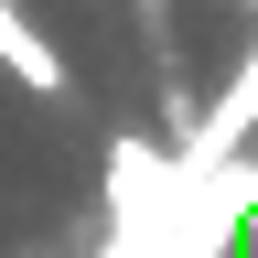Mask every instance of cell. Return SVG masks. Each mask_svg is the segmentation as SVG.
Instances as JSON below:
<instances>
[{
  "label": "cell",
  "instance_id": "1",
  "mask_svg": "<svg viewBox=\"0 0 258 258\" xmlns=\"http://www.w3.org/2000/svg\"><path fill=\"white\" fill-rule=\"evenodd\" d=\"M247 129H258V43H247V64H237V76H226L205 108H194L183 161H194V172H215V161H237V151H247Z\"/></svg>",
  "mask_w": 258,
  "mask_h": 258
},
{
  "label": "cell",
  "instance_id": "2",
  "mask_svg": "<svg viewBox=\"0 0 258 258\" xmlns=\"http://www.w3.org/2000/svg\"><path fill=\"white\" fill-rule=\"evenodd\" d=\"M0 76H11L22 97H54V108H76V64H64L43 32H32L22 0H0Z\"/></svg>",
  "mask_w": 258,
  "mask_h": 258
}]
</instances>
